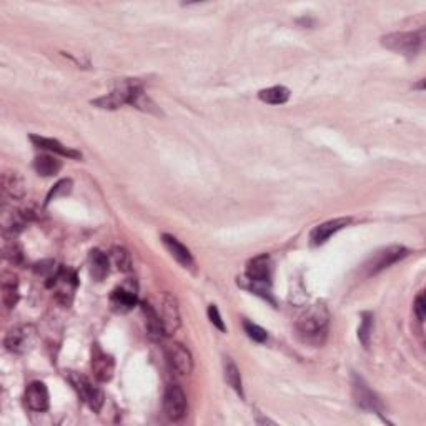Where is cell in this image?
<instances>
[{"mask_svg":"<svg viewBox=\"0 0 426 426\" xmlns=\"http://www.w3.org/2000/svg\"><path fill=\"white\" fill-rule=\"evenodd\" d=\"M328 323H330V312H328L325 303L318 301L298 318L296 331L306 343L322 345L327 336Z\"/></svg>","mask_w":426,"mask_h":426,"instance_id":"1","label":"cell"},{"mask_svg":"<svg viewBox=\"0 0 426 426\" xmlns=\"http://www.w3.org/2000/svg\"><path fill=\"white\" fill-rule=\"evenodd\" d=\"M245 277L248 282V290L256 293L261 298L268 300L270 303L275 305L272 293H270V285H272V260H270L268 255H259L248 261Z\"/></svg>","mask_w":426,"mask_h":426,"instance_id":"2","label":"cell"},{"mask_svg":"<svg viewBox=\"0 0 426 426\" xmlns=\"http://www.w3.org/2000/svg\"><path fill=\"white\" fill-rule=\"evenodd\" d=\"M142 90H144V88H142L137 80H123V82H118L110 93L100 97V99L92 100V104L104 110H117L125 104L132 105L133 99H135Z\"/></svg>","mask_w":426,"mask_h":426,"instance_id":"3","label":"cell"},{"mask_svg":"<svg viewBox=\"0 0 426 426\" xmlns=\"http://www.w3.org/2000/svg\"><path fill=\"white\" fill-rule=\"evenodd\" d=\"M381 46L399 53V55H405L408 59L418 55L423 46V30L421 32H394L388 34L385 37H381Z\"/></svg>","mask_w":426,"mask_h":426,"instance_id":"4","label":"cell"},{"mask_svg":"<svg viewBox=\"0 0 426 426\" xmlns=\"http://www.w3.org/2000/svg\"><path fill=\"white\" fill-rule=\"evenodd\" d=\"M37 336V328L30 325V323H24V325H17L7 331L4 345L11 353L24 355L34 348Z\"/></svg>","mask_w":426,"mask_h":426,"instance_id":"5","label":"cell"},{"mask_svg":"<svg viewBox=\"0 0 426 426\" xmlns=\"http://www.w3.org/2000/svg\"><path fill=\"white\" fill-rule=\"evenodd\" d=\"M69 381H70V385L74 386L75 392L78 393V397L82 398L88 406H90V410H93L95 413H99L102 410L105 397H104V392H102L99 386L93 385L92 381L87 378V376L80 375V373H75V371L69 373Z\"/></svg>","mask_w":426,"mask_h":426,"instance_id":"6","label":"cell"},{"mask_svg":"<svg viewBox=\"0 0 426 426\" xmlns=\"http://www.w3.org/2000/svg\"><path fill=\"white\" fill-rule=\"evenodd\" d=\"M186 410H188V403H186V394L181 386L177 383L167 385L165 393H163V411H165L167 418L180 421L186 415Z\"/></svg>","mask_w":426,"mask_h":426,"instance_id":"7","label":"cell"},{"mask_svg":"<svg viewBox=\"0 0 426 426\" xmlns=\"http://www.w3.org/2000/svg\"><path fill=\"white\" fill-rule=\"evenodd\" d=\"M165 358L170 370L179 376L190 375L193 370L192 353H190V350L185 345L179 343V341H173V343H168L165 346Z\"/></svg>","mask_w":426,"mask_h":426,"instance_id":"8","label":"cell"},{"mask_svg":"<svg viewBox=\"0 0 426 426\" xmlns=\"http://www.w3.org/2000/svg\"><path fill=\"white\" fill-rule=\"evenodd\" d=\"M408 253L410 252H408L405 247H399V245L383 248V250L375 253V255L366 261L365 273L368 277H371V275L383 272L385 268H388V266H392L393 263H397V261L405 259Z\"/></svg>","mask_w":426,"mask_h":426,"instance_id":"9","label":"cell"},{"mask_svg":"<svg viewBox=\"0 0 426 426\" xmlns=\"http://www.w3.org/2000/svg\"><path fill=\"white\" fill-rule=\"evenodd\" d=\"M77 285H78L77 275H75L74 270L65 268V266H62L60 272L57 273V277L47 283V287L55 290V298L65 306L72 303L74 293Z\"/></svg>","mask_w":426,"mask_h":426,"instance_id":"10","label":"cell"},{"mask_svg":"<svg viewBox=\"0 0 426 426\" xmlns=\"http://www.w3.org/2000/svg\"><path fill=\"white\" fill-rule=\"evenodd\" d=\"M160 315V322H162L163 333L165 336H172L173 333L180 328V310H179V301L172 293L165 291L160 300V310H157Z\"/></svg>","mask_w":426,"mask_h":426,"instance_id":"11","label":"cell"},{"mask_svg":"<svg viewBox=\"0 0 426 426\" xmlns=\"http://www.w3.org/2000/svg\"><path fill=\"white\" fill-rule=\"evenodd\" d=\"M139 301V287L135 280H127L123 285L115 288L110 295V305L117 313L130 312Z\"/></svg>","mask_w":426,"mask_h":426,"instance_id":"12","label":"cell"},{"mask_svg":"<svg viewBox=\"0 0 426 426\" xmlns=\"http://www.w3.org/2000/svg\"><path fill=\"white\" fill-rule=\"evenodd\" d=\"M352 221L353 219H350V217H340V219H333L322 225H317L312 230V233H310V245L312 247L325 245L333 235L338 233L340 230H343L345 226H348Z\"/></svg>","mask_w":426,"mask_h":426,"instance_id":"13","label":"cell"},{"mask_svg":"<svg viewBox=\"0 0 426 426\" xmlns=\"http://www.w3.org/2000/svg\"><path fill=\"white\" fill-rule=\"evenodd\" d=\"M352 386H353L355 403H357L359 408H363V410H366V411H373V413L381 411L380 399L376 398V394L371 392L370 386L365 383V380H363L362 376L353 375Z\"/></svg>","mask_w":426,"mask_h":426,"instance_id":"14","label":"cell"},{"mask_svg":"<svg viewBox=\"0 0 426 426\" xmlns=\"http://www.w3.org/2000/svg\"><path fill=\"white\" fill-rule=\"evenodd\" d=\"M25 405L32 411L37 413L48 410V406H50V397H48V390L46 383H42V381H34V383L27 386Z\"/></svg>","mask_w":426,"mask_h":426,"instance_id":"15","label":"cell"},{"mask_svg":"<svg viewBox=\"0 0 426 426\" xmlns=\"http://www.w3.org/2000/svg\"><path fill=\"white\" fill-rule=\"evenodd\" d=\"M92 371L97 380L105 383L110 381L115 371V362L110 355L102 352L99 346H93L92 350Z\"/></svg>","mask_w":426,"mask_h":426,"instance_id":"16","label":"cell"},{"mask_svg":"<svg viewBox=\"0 0 426 426\" xmlns=\"http://www.w3.org/2000/svg\"><path fill=\"white\" fill-rule=\"evenodd\" d=\"M162 243L168 250V253H170L173 259L179 261L185 270H190V272L195 273V260L192 253H190V250L184 245V243H180L175 237L167 233L162 235Z\"/></svg>","mask_w":426,"mask_h":426,"instance_id":"17","label":"cell"},{"mask_svg":"<svg viewBox=\"0 0 426 426\" xmlns=\"http://www.w3.org/2000/svg\"><path fill=\"white\" fill-rule=\"evenodd\" d=\"M0 291H2V303L6 308L12 310L19 303V278L15 273L4 272L0 277Z\"/></svg>","mask_w":426,"mask_h":426,"instance_id":"18","label":"cell"},{"mask_svg":"<svg viewBox=\"0 0 426 426\" xmlns=\"http://www.w3.org/2000/svg\"><path fill=\"white\" fill-rule=\"evenodd\" d=\"M2 192L11 200H22L27 193V184L24 177L15 170H7L2 175Z\"/></svg>","mask_w":426,"mask_h":426,"instance_id":"19","label":"cell"},{"mask_svg":"<svg viewBox=\"0 0 426 426\" xmlns=\"http://www.w3.org/2000/svg\"><path fill=\"white\" fill-rule=\"evenodd\" d=\"M30 140H32L34 145L39 146V149L47 150V152H50V153H57V155H60V157L74 158V160L82 158V153L77 152V150H74V149H69V146L60 144L59 140L46 139V137H39V135H30Z\"/></svg>","mask_w":426,"mask_h":426,"instance_id":"20","label":"cell"},{"mask_svg":"<svg viewBox=\"0 0 426 426\" xmlns=\"http://www.w3.org/2000/svg\"><path fill=\"white\" fill-rule=\"evenodd\" d=\"M25 215L22 210H13V208L4 205L2 215H0V225H2L4 233L7 235H17L24 228L25 225Z\"/></svg>","mask_w":426,"mask_h":426,"instance_id":"21","label":"cell"},{"mask_svg":"<svg viewBox=\"0 0 426 426\" xmlns=\"http://www.w3.org/2000/svg\"><path fill=\"white\" fill-rule=\"evenodd\" d=\"M140 306H142V313H144V318H145L146 335H149L152 340L163 338L165 333H163V327H162V322H160V315L157 310H155L150 303H146V301L140 303Z\"/></svg>","mask_w":426,"mask_h":426,"instance_id":"22","label":"cell"},{"mask_svg":"<svg viewBox=\"0 0 426 426\" xmlns=\"http://www.w3.org/2000/svg\"><path fill=\"white\" fill-rule=\"evenodd\" d=\"M88 272H90L92 278L97 282L106 278V275L110 273V259L100 250H92L88 253Z\"/></svg>","mask_w":426,"mask_h":426,"instance_id":"23","label":"cell"},{"mask_svg":"<svg viewBox=\"0 0 426 426\" xmlns=\"http://www.w3.org/2000/svg\"><path fill=\"white\" fill-rule=\"evenodd\" d=\"M2 256L4 260H7L12 265H24L25 255L24 248L19 242H17L15 235H7L4 233L2 240Z\"/></svg>","mask_w":426,"mask_h":426,"instance_id":"24","label":"cell"},{"mask_svg":"<svg viewBox=\"0 0 426 426\" xmlns=\"http://www.w3.org/2000/svg\"><path fill=\"white\" fill-rule=\"evenodd\" d=\"M34 170L42 177H53L62 170V162L50 153H43L35 157Z\"/></svg>","mask_w":426,"mask_h":426,"instance_id":"25","label":"cell"},{"mask_svg":"<svg viewBox=\"0 0 426 426\" xmlns=\"http://www.w3.org/2000/svg\"><path fill=\"white\" fill-rule=\"evenodd\" d=\"M259 99L270 105H282L287 104L288 99H290V90L283 85L263 88V90L259 92Z\"/></svg>","mask_w":426,"mask_h":426,"instance_id":"26","label":"cell"},{"mask_svg":"<svg viewBox=\"0 0 426 426\" xmlns=\"http://www.w3.org/2000/svg\"><path fill=\"white\" fill-rule=\"evenodd\" d=\"M109 259H110V263H112L115 268L118 270V272L128 273L132 270V256H130V253H128L127 248L114 247L112 250H110Z\"/></svg>","mask_w":426,"mask_h":426,"instance_id":"27","label":"cell"},{"mask_svg":"<svg viewBox=\"0 0 426 426\" xmlns=\"http://www.w3.org/2000/svg\"><path fill=\"white\" fill-rule=\"evenodd\" d=\"M224 371H225V380L232 388L237 392L240 397H243V383H242V375H240L238 366L235 365L232 358H225L224 362Z\"/></svg>","mask_w":426,"mask_h":426,"instance_id":"28","label":"cell"},{"mask_svg":"<svg viewBox=\"0 0 426 426\" xmlns=\"http://www.w3.org/2000/svg\"><path fill=\"white\" fill-rule=\"evenodd\" d=\"M373 323H375V317H373V313L365 312L362 315V323H359V328H358V340L362 341V345L365 346V348L370 346Z\"/></svg>","mask_w":426,"mask_h":426,"instance_id":"29","label":"cell"},{"mask_svg":"<svg viewBox=\"0 0 426 426\" xmlns=\"http://www.w3.org/2000/svg\"><path fill=\"white\" fill-rule=\"evenodd\" d=\"M60 268H62V266L57 265L53 260H43V261H39V263L34 266V272L40 275V277L46 278L47 283H48L50 280L57 277V273L60 272Z\"/></svg>","mask_w":426,"mask_h":426,"instance_id":"30","label":"cell"},{"mask_svg":"<svg viewBox=\"0 0 426 426\" xmlns=\"http://www.w3.org/2000/svg\"><path fill=\"white\" fill-rule=\"evenodd\" d=\"M243 328H245V333L253 341H259V343H265L268 340V333L263 328L256 325V323L252 322H243Z\"/></svg>","mask_w":426,"mask_h":426,"instance_id":"31","label":"cell"},{"mask_svg":"<svg viewBox=\"0 0 426 426\" xmlns=\"http://www.w3.org/2000/svg\"><path fill=\"white\" fill-rule=\"evenodd\" d=\"M70 190H72V180H62V181H59V184H57L55 186H53L52 188V192L47 195V202L46 203H50L52 200H55L57 197H59V195H67V193H70Z\"/></svg>","mask_w":426,"mask_h":426,"instance_id":"32","label":"cell"},{"mask_svg":"<svg viewBox=\"0 0 426 426\" xmlns=\"http://www.w3.org/2000/svg\"><path fill=\"white\" fill-rule=\"evenodd\" d=\"M208 318H210V322L213 323V327L219 328V330L221 333L226 331V327H225L224 320H221V315L219 312V308H217V305L208 306Z\"/></svg>","mask_w":426,"mask_h":426,"instance_id":"33","label":"cell"},{"mask_svg":"<svg viewBox=\"0 0 426 426\" xmlns=\"http://www.w3.org/2000/svg\"><path fill=\"white\" fill-rule=\"evenodd\" d=\"M415 315L418 318L420 323L425 322L426 317V300H425V293H420L415 300Z\"/></svg>","mask_w":426,"mask_h":426,"instance_id":"34","label":"cell"}]
</instances>
